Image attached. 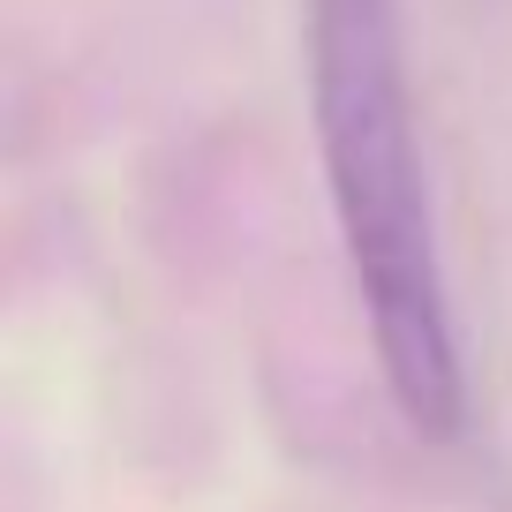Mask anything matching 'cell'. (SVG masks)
Here are the masks:
<instances>
[{"label": "cell", "mask_w": 512, "mask_h": 512, "mask_svg": "<svg viewBox=\"0 0 512 512\" xmlns=\"http://www.w3.org/2000/svg\"><path fill=\"white\" fill-rule=\"evenodd\" d=\"M309 121L377 377L422 445L467 430V369L430 219L400 0H309Z\"/></svg>", "instance_id": "6da1fadb"}]
</instances>
